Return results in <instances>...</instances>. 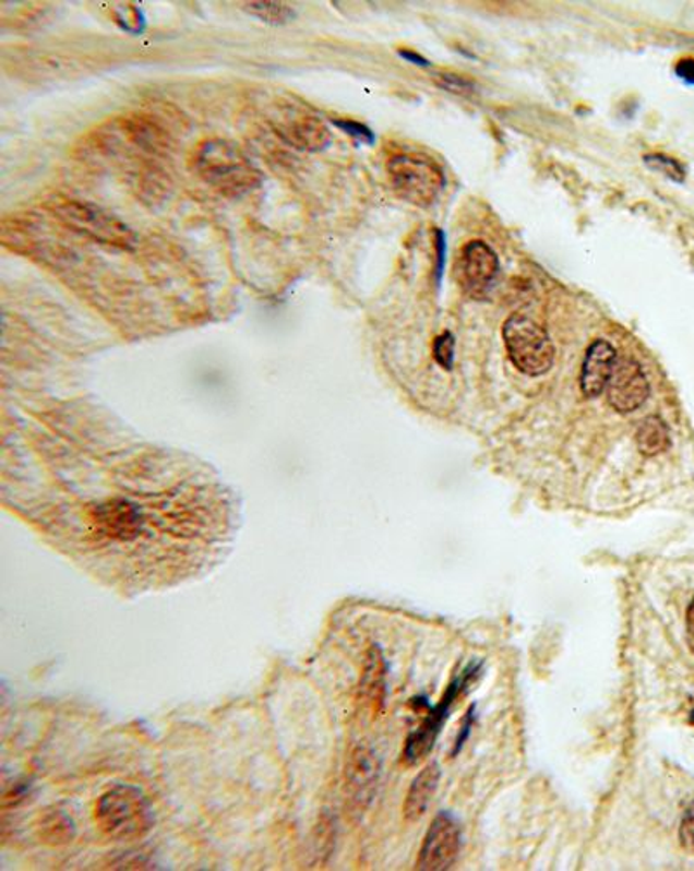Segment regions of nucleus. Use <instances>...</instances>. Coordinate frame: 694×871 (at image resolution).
Returning <instances> with one entry per match:
<instances>
[{"label":"nucleus","mask_w":694,"mask_h":871,"mask_svg":"<svg viewBox=\"0 0 694 871\" xmlns=\"http://www.w3.org/2000/svg\"><path fill=\"white\" fill-rule=\"evenodd\" d=\"M644 164H646L649 169L655 170V172L663 174V176L672 179V181L684 182V179H686V169L682 167V164H679L675 158L661 155V153H657V155H646V157H644Z\"/></svg>","instance_id":"19"},{"label":"nucleus","mask_w":694,"mask_h":871,"mask_svg":"<svg viewBox=\"0 0 694 871\" xmlns=\"http://www.w3.org/2000/svg\"><path fill=\"white\" fill-rule=\"evenodd\" d=\"M608 402L620 414H631L649 396V382L643 367L629 356L619 358L608 382Z\"/></svg>","instance_id":"9"},{"label":"nucleus","mask_w":694,"mask_h":871,"mask_svg":"<svg viewBox=\"0 0 694 871\" xmlns=\"http://www.w3.org/2000/svg\"><path fill=\"white\" fill-rule=\"evenodd\" d=\"M505 347L508 358L519 372L529 377L543 375L554 363V346L542 326L529 318L513 314L504 323Z\"/></svg>","instance_id":"5"},{"label":"nucleus","mask_w":694,"mask_h":871,"mask_svg":"<svg viewBox=\"0 0 694 871\" xmlns=\"http://www.w3.org/2000/svg\"><path fill=\"white\" fill-rule=\"evenodd\" d=\"M276 132L288 146L302 152H320L326 148L332 140L328 128L313 115H299L296 119L287 120L276 129Z\"/></svg>","instance_id":"13"},{"label":"nucleus","mask_w":694,"mask_h":871,"mask_svg":"<svg viewBox=\"0 0 694 871\" xmlns=\"http://www.w3.org/2000/svg\"><path fill=\"white\" fill-rule=\"evenodd\" d=\"M334 123L337 126V128H340L344 132H347V134L355 135V138L364 141V143L372 144L373 141H375V135H373V132L370 131L367 126H363V123L352 122V120H335Z\"/></svg>","instance_id":"23"},{"label":"nucleus","mask_w":694,"mask_h":871,"mask_svg":"<svg viewBox=\"0 0 694 871\" xmlns=\"http://www.w3.org/2000/svg\"><path fill=\"white\" fill-rule=\"evenodd\" d=\"M96 521L108 537L123 541L134 540L143 528L140 509L125 500L101 503L96 509Z\"/></svg>","instance_id":"12"},{"label":"nucleus","mask_w":694,"mask_h":871,"mask_svg":"<svg viewBox=\"0 0 694 871\" xmlns=\"http://www.w3.org/2000/svg\"><path fill=\"white\" fill-rule=\"evenodd\" d=\"M617 363V351L608 341H596L590 344L585 355L584 367H582L581 385L582 393L589 398H597L602 391L608 387L611 373Z\"/></svg>","instance_id":"11"},{"label":"nucleus","mask_w":694,"mask_h":871,"mask_svg":"<svg viewBox=\"0 0 694 871\" xmlns=\"http://www.w3.org/2000/svg\"><path fill=\"white\" fill-rule=\"evenodd\" d=\"M686 631H687V644H690L691 653H693L694 655V597L693 601H691L690 608H687Z\"/></svg>","instance_id":"25"},{"label":"nucleus","mask_w":694,"mask_h":871,"mask_svg":"<svg viewBox=\"0 0 694 871\" xmlns=\"http://www.w3.org/2000/svg\"><path fill=\"white\" fill-rule=\"evenodd\" d=\"M675 75L681 81L686 82L687 85H694V60L693 58H684L675 64Z\"/></svg>","instance_id":"24"},{"label":"nucleus","mask_w":694,"mask_h":871,"mask_svg":"<svg viewBox=\"0 0 694 871\" xmlns=\"http://www.w3.org/2000/svg\"><path fill=\"white\" fill-rule=\"evenodd\" d=\"M441 769L436 762H431L423 767L417 778L411 783L408 790L407 800L403 806V816L408 823H416L428 811L429 804L434 794H436L438 783H440Z\"/></svg>","instance_id":"14"},{"label":"nucleus","mask_w":694,"mask_h":871,"mask_svg":"<svg viewBox=\"0 0 694 871\" xmlns=\"http://www.w3.org/2000/svg\"><path fill=\"white\" fill-rule=\"evenodd\" d=\"M434 360L438 361L441 369L452 370L453 361H455V338L450 332L441 334L434 341Z\"/></svg>","instance_id":"20"},{"label":"nucleus","mask_w":694,"mask_h":871,"mask_svg":"<svg viewBox=\"0 0 694 871\" xmlns=\"http://www.w3.org/2000/svg\"><path fill=\"white\" fill-rule=\"evenodd\" d=\"M475 672H478V667L472 665V667L466 669L464 676L455 679V681L448 685V690H446L443 700L429 712L428 717L420 724V728L411 732L410 737H408L405 750H403V759H405L408 766H416V764L422 762L423 759L428 757L429 753H431L432 747L436 743L438 735H440L441 729L445 726L446 719H448L450 708H452L453 702H455L462 688L469 682L470 676Z\"/></svg>","instance_id":"6"},{"label":"nucleus","mask_w":694,"mask_h":871,"mask_svg":"<svg viewBox=\"0 0 694 871\" xmlns=\"http://www.w3.org/2000/svg\"><path fill=\"white\" fill-rule=\"evenodd\" d=\"M191 166L207 187L229 199L246 195L263 179L246 153L226 140L202 141L193 152Z\"/></svg>","instance_id":"1"},{"label":"nucleus","mask_w":694,"mask_h":871,"mask_svg":"<svg viewBox=\"0 0 694 871\" xmlns=\"http://www.w3.org/2000/svg\"><path fill=\"white\" fill-rule=\"evenodd\" d=\"M96 821L106 837L136 840L155 826V812L148 797L134 785H115L99 797Z\"/></svg>","instance_id":"2"},{"label":"nucleus","mask_w":694,"mask_h":871,"mask_svg":"<svg viewBox=\"0 0 694 871\" xmlns=\"http://www.w3.org/2000/svg\"><path fill=\"white\" fill-rule=\"evenodd\" d=\"M391 188L399 199L429 207L445 187V174L436 162L419 153H399L387 162Z\"/></svg>","instance_id":"4"},{"label":"nucleus","mask_w":694,"mask_h":871,"mask_svg":"<svg viewBox=\"0 0 694 871\" xmlns=\"http://www.w3.org/2000/svg\"><path fill=\"white\" fill-rule=\"evenodd\" d=\"M679 842L687 855H694V800L682 816L681 826H679Z\"/></svg>","instance_id":"21"},{"label":"nucleus","mask_w":694,"mask_h":871,"mask_svg":"<svg viewBox=\"0 0 694 871\" xmlns=\"http://www.w3.org/2000/svg\"><path fill=\"white\" fill-rule=\"evenodd\" d=\"M243 9L252 16L259 17L261 22L272 23V25H284V23L290 22L296 16L294 9L285 4V2H270V0H266V2H247V4H243Z\"/></svg>","instance_id":"18"},{"label":"nucleus","mask_w":694,"mask_h":871,"mask_svg":"<svg viewBox=\"0 0 694 871\" xmlns=\"http://www.w3.org/2000/svg\"><path fill=\"white\" fill-rule=\"evenodd\" d=\"M499 275V258L495 250L481 240L469 241L458 258V284L469 296L479 297Z\"/></svg>","instance_id":"10"},{"label":"nucleus","mask_w":694,"mask_h":871,"mask_svg":"<svg viewBox=\"0 0 694 871\" xmlns=\"http://www.w3.org/2000/svg\"><path fill=\"white\" fill-rule=\"evenodd\" d=\"M637 449L646 457H653L665 452L670 446V432L667 423L660 417H648L641 423L635 434Z\"/></svg>","instance_id":"15"},{"label":"nucleus","mask_w":694,"mask_h":871,"mask_svg":"<svg viewBox=\"0 0 694 871\" xmlns=\"http://www.w3.org/2000/svg\"><path fill=\"white\" fill-rule=\"evenodd\" d=\"M460 850V826L452 814L441 812L423 838L416 868L420 871H446L455 864Z\"/></svg>","instance_id":"7"},{"label":"nucleus","mask_w":694,"mask_h":871,"mask_svg":"<svg viewBox=\"0 0 694 871\" xmlns=\"http://www.w3.org/2000/svg\"><path fill=\"white\" fill-rule=\"evenodd\" d=\"M361 691H363L364 699L372 702L373 705L384 702L385 661L378 646H373L370 649L369 660H367V667H364L363 682H361Z\"/></svg>","instance_id":"16"},{"label":"nucleus","mask_w":694,"mask_h":871,"mask_svg":"<svg viewBox=\"0 0 694 871\" xmlns=\"http://www.w3.org/2000/svg\"><path fill=\"white\" fill-rule=\"evenodd\" d=\"M399 56H402L403 60L410 61V63L417 64V67H431V63H429L426 58H422V56L417 55V52L405 51V49H402V51H399Z\"/></svg>","instance_id":"26"},{"label":"nucleus","mask_w":694,"mask_h":871,"mask_svg":"<svg viewBox=\"0 0 694 871\" xmlns=\"http://www.w3.org/2000/svg\"><path fill=\"white\" fill-rule=\"evenodd\" d=\"M438 84L443 90L452 91V93L467 94L476 90V85L466 79V76L455 75V73H438Z\"/></svg>","instance_id":"22"},{"label":"nucleus","mask_w":694,"mask_h":871,"mask_svg":"<svg viewBox=\"0 0 694 871\" xmlns=\"http://www.w3.org/2000/svg\"><path fill=\"white\" fill-rule=\"evenodd\" d=\"M381 759L369 747L352 750L346 766V802L351 812H364L378 791Z\"/></svg>","instance_id":"8"},{"label":"nucleus","mask_w":694,"mask_h":871,"mask_svg":"<svg viewBox=\"0 0 694 871\" xmlns=\"http://www.w3.org/2000/svg\"><path fill=\"white\" fill-rule=\"evenodd\" d=\"M46 208L76 234L101 243L129 247L134 241V234L125 223L93 203L69 196H55L46 203Z\"/></svg>","instance_id":"3"},{"label":"nucleus","mask_w":694,"mask_h":871,"mask_svg":"<svg viewBox=\"0 0 694 871\" xmlns=\"http://www.w3.org/2000/svg\"><path fill=\"white\" fill-rule=\"evenodd\" d=\"M691 723L694 724V712H693V714H691Z\"/></svg>","instance_id":"27"},{"label":"nucleus","mask_w":694,"mask_h":871,"mask_svg":"<svg viewBox=\"0 0 694 871\" xmlns=\"http://www.w3.org/2000/svg\"><path fill=\"white\" fill-rule=\"evenodd\" d=\"M40 837L52 846H61V844L72 840L75 837L72 818L61 811L49 812L40 823Z\"/></svg>","instance_id":"17"}]
</instances>
